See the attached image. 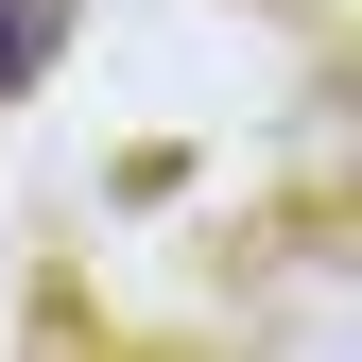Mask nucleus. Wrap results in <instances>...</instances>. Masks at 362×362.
I'll list each match as a JSON object with an SVG mask.
<instances>
[{
	"label": "nucleus",
	"instance_id": "obj_1",
	"mask_svg": "<svg viewBox=\"0 0 362 362\" xmlns=\"http://www.w3.org/2000/svg\"><path fill=\"white\" fill-rule=\"evenodd\" d=\"M52 52H69V0H0V104H18Z\"/></svg>",
	"mask_w": 362,
	"mask_h": 362
}]
</instances>
